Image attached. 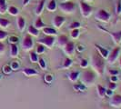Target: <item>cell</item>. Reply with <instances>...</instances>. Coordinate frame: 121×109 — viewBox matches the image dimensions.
Returning a JSON list of instances; mask_svg holds the SVG:
<instances>
[{
	"label": "cell",
	"instance_id": "1",
	"mask_svg": "<svg viewBox=\"0 0 121 109\" xmlns=\"http://www.w3.org/2000/svg\"><path fill=\"white\" fill-rule=\"evenodd\" d=\"M91 66L98 75H102L105 71V58L98 53H95L91 57Z\"/></svg>",
	"mask_w": 121,
	"mask_h": 109
},
{
	"label": "cell",
	"instance_id": "2",
	"mask_svg": "<svg viewBox=\"0 0 121 109\" xmlns=\"http://www.w3.org/2000/svg\"><path fill=\"white\" fill-rule=\"evenodd\" d=\"M81 79H82V82L84 83V85H86V86H89V85L95 83L96 75L91 70H86L85 72H83V74H82Z\"/></svg>",
	"mask_w": 121,
	"mask_h": 109
},
{
	"label": "cell",
	"instance_id": "3",
	"mask_svg": "<svg viewBox=\"0 0 121 109\" xmlns=\"http://www.w3.org/2000/svg\"><path fill=\"white\" fill-rule=\"evenodd\" d=\"M59 8H60L61 11H63L64 13L70 14V13H73L75 11L76 5L71 1H65V2L59 4Z\"/></svg>",
	"mask_w": 121,
	"mask_h": 109
},
{
	"label": "cell",
	"instance_id": "4",
	"mask_svg": "<svg viewBox=\"0 0 121 109\" xmlns=\"http://www.w3.org/2000/svg\"><path fill=\"white\" fill-rule=\"evenodd\" d=\"M79 6H80V11H81V14L84 17H90V15L92 14V11H93V7L91 6H89L88 4H86V2H83L81 1L79 3Z\"/></svg>",
	"mask_w": 121,
	"mask_h": 109
},
{
	"label": "cell",
	"instance_id": "5",
	"mask_svg": "<svg viewBox=\"0 0 121 109\" xmlns=\"http://www.w3.org/2000/svg\"><path fill=\"white\" fill-rule=\"evenodd\" d=\"M55 41H56V38L53 36H46L42 38H40L39 40H37V42L39 44H41L43 46H46L49 48H51L53 46Z\"/></svg>",
	"mask_w": 121,
	"mask_h": 109
},
{
	"label": "cell",
	"instance_id": "6",
	"mask_svg": "<svg viewBox=\"0 0 121 109\" xmlns=\"http://www.w3.org/2000/svg\"><path fill=\"white\" fill-rule=\"evenodd\" d=\"M96 18L97 20L102 21V22H108L110 19V14L107 12L105 9H99L96 13Z\"/></svg>",
	"mask_w": 121,
	"mask_h": 109
},
{
	"label": "cell",
	"instance_id": "7",
	"mask_svg": "<svg viewBox=\"0 0 121 109\" xmlns=\"http://www.w3.org/2000/svg\"><path fill=\"white\" fill-rule=\"evenodd\" d=\"M33 46H34V43H33V40H32V37L30 36H26L22 41V47H23V50L25 51H29L33 48Z\"/></svg>",
	"mask_w": 121,
	"mask_h": 109
},
{
	"label": "cell",
	"instance_id": "8",
	"mask_svg": "<svg viewBox=\"0 0 121 109\" xmlns=\"http://www.w3.org/2000/svg\"><path fill=\"white\" fill-rule=\"evenodd\" d=\"M120 50H121L120 47H116V48H114L109 53L108 56V62L109 64L115 63L117 58L118 57V54L120 53Z\"/></svg>",
	"mask_w": 121,
	"mask_h": 109
},
{
	"label": "cell",
	"instance_id": "9",
	"mask_svg": "<svg viewBox=\"0 0 121 109\" xmlns=\"http://www.w3.org/2000/svg\"><path fill=\"white\" fill-rule=\"evenodd\" d=\"M109 104L113 107H119V106H121V96L120 95H114L113 96L111 97V100H110Z\"/></svg>",
	"mask_w": 121,
	"mask_h": 109
},
{
	"label": "cell",
	"instance_id": "10",
	"mask_svg": "<svg viewBox=\"0 0 121 109\" xmlns=\"http://www.w3.org/2000/svg\"><path fill=\"white\" fill-rule=\"evenodd\" d=\"M66 21V18L64 17H61V16H56L53 18V25L56 28H60L61 25L65 23Z\"/></svg>",
	"mask_w": 121,
	"mask_h": 109
},
{
	"label": "cell",
	"instance_id": "11",
	"mask_svg": "<svg viewBox=\"0 0 121 109\" xmlns=\"http://www.w3.org/2000/svg\"><path fill=\"white\" fill-rule=\"evenodd\" d=\"M64 52L67 55H72L75 52V44L73 42H68L64 46Z\"/></svg>",
	"mask_w": 121,
	"mask_h": 109
},
{
	"label": "cell",
	"instance_id": "12",
	"mask_svg": "<svg viewBox=\"0 0 121 109\" xmlns=\"http://www.w3.org/2000/svg\"><path fill=\"white\" fill-rule=\"evenodd\" d=\"M108 33L115 44L118 45L121 42V30L117 31V32H108Z\"/></svg>",
	"mask_w": 121,
	"mask_h": 109
},
{
	"label": "cell",
	"instance_id": "13",
	"mask_svg": "<svg viewBox=\"0 0 121 109\" xmlns=\"http://www.w3.org/2000/svg\"><path fill=\"white\" fill-rule=\"evenodd\" d=\"M95 46H96L97 50L98 51V54H100L102 57H104V58H108V54H109V52L108 49H105L104 47L100 46H98V45H95Z\"/></svg>",
	"mask_w": 121,
	"mask_h": 109
},
{
	"label": "cell",
	"instance_id": "14",
	"mask_svg": "<svg viewBox=\"0 0 121 109\" xmlns=\"http://www.w3.org/2000/svg\"><path fill=\"white\" fill-rule=\"evenodd\" d=\"M68 42H69V41H68V38H67V36H65V35H62V36H59L57 37V44H58L59 46L64 47Z\"/></svg>",
	"mask_w": 121,
	"mask_h": 109
},
{
	"label": "cell",
	"instance_id": "15",
	"mask_svg": "<svg viewBox=\"0 0 121 109\" xmlns=\"http://www.w3.org/2000/svg\"><path fill=\"white\" fill-rule=\"evenodd\" d=\"M22 73L26 76H31V75H36L38 73L34 68H29V67H26L22 70Z\"/></svg>",
	"mask_w": 121,
	"mask_h": 109
},
{
	"label": "cell",
	"instance_id": "16",
	"mask_svg": "<svg viewBox=\"0 0 121 109\" xmlns=\"http://www.w3.org/2000/svg\"><path fill=\"white\" fill-rule=\"evenodd\" d=\"M17 28L19 31H24L25 27H26V21H25L24 17H18L17 19Z\"/></svg>",
	"mask_w": 121,
	"mask_h": 109
},
{
	"label": "cell",
	"instance_id": "17",
	"mask_svg": "<svg viewBox=\"0 0 121 109\" xmlns=\"http://www.w3.org/2000/svg\"><path fill=\"white\" fill-rule=\"evenodd\" d=\"M45 3H46V0H41L36 7V10H35V13H36V16H40L41 13L43 12V9H44V6H45Z\"/></svg>",
	"mask_w": 121,
	"mask_h": 109
},
{
	"label": "cell",
	"instance_id": "18",
	"mask_svg": "<svg viewBox=\"0 0 121 109\" xmlns=\"http://www.w3.org/2000/svg\"><path fill=\"white\" fill-rule=\"evenodd\" d=\"M18 54V47L17 44H11L10 46V55L11 57H17Z\"/></svg>",
	"mask_w": 121,
	"mask_h": 109
},
{
	"label": "cell",
	"instance_id": "19",
	"mask_svg": "<svg viewBox=\"0 0 121 109\" xmlns=\"http://www.w3.org/2000/svg\"><path fill=\"white\" fill-rule=\"evenodd\" d=\"M79 75H80V73L78 71H72V72L68 75V78H69L70 81H72V82H76L79 78Z\"/></svg>",
	"mask_w": 121,
	"mask_h": 109
},
{
	"label": "cell",
	"instance_id": "20",
	"mask_svg": "<svg viewBox=\"0 0 121 109\" xmlns=\"http://www.w3.org/2000/svg\"><path fill=\"white\" fill-rule=\"evenodd\" d=\"M27 31H28V34L31 36H38V35H39V29H37L35 25H29Z\"/></svg>",
	"mask_w": 121,
	"mask_h": 109
},
{
	"label": "cell",
	"instance_id": "21",
	"mask_svg": "<svg viewBox=\"0 0 121 109\" xmlns=\"http://www.w3.org/2000/svg\"><path fill=\"white\" fill-rule=\"evenodd\" d=\"M47 8L48 10L50 12H54L56 8V0H50L48 2V4L47 5Z\"/></svg>",
	"mask_w": 121,
	"mask_h": 109
},
{
	"label": "cell",
	"instance_id": "22",
	"mask_svg": "<svg viewBox=\"0 0 121 109\" xmlns=\"http://www.w3.org/2000/svg\"><path fill=\"white\" fill-rule=\"evenodd\" d=\"M43 32L47 35V36H54L56 34V30L54 29V28H51V27H47L45 26L43 28Z\"/></svg>",
	"mask_w": 121,
	"mask_h": 109
},
{
	"label": "cell",
	"instance_id": "23",
	"mask_svg": "<svg viewBox=\"0 0 121 109\" xmlns=\"http://www.w3.org/2000/svg\"><path fill=\"white\" fill-rule=\"evenodd\" d=\"M7 11V5L6 0H0V14H5Z\"/></svg>",
	"mask_w": 121,
	"mask_h": 109
},
{
	"label": "cell",
	"instance_id": "24",
	"mask_svg": "<svg viewBox=\"0 0 121 109\" xmlns=\"http://www.w3.org/2000/svg\"><path fill=\"white\" fill-rule=\"evenodd\" d=\"M97 93H98V96L100 97H104L106 95H107V89L105 88V87H103L102 85H97Z\"/></svg>",
	"mask_w": 121,
	"mask_h": 109
},
{
	"label": "cell",
	"instance_id": "25",
	"mask_svg": "<svg viewBox=\"0 0 121 109\" xmlns=\"http://www.w3.org/2000/svg\"><path fill=\"white\" fill-rule=\"evenodd\" d=\"M7 11H8V13H9L11 16H17L18 13H19L17 8L14 6H9V7H7Z\"/></svg>",
	"mask_w": 121,
	"mask_h": 109
},
{
	"label": "cell",
	"instance_id": "26",
	"mask_svg": "<svg viewBox=\"0 0 121 109\" xmlns=\"http://www.w3.org/2000/svg\"><path fill=\"white\" fill-rule=\"evenodd\" d=\"M35 26H36L37 29H43V28L46 26V25L43 23L42 18L38 17L37 19H36V23H35Z\"/></svg>",
	"mask_w": 121,
	"mask_h": 109
},
{
	"label": "cell",
	"instance_id": "27",
	"mask_svg": "<svg viewBox=\"0 0 121 109\" xmlns=\"http://www.w3.org/2000/svg\"><path fill=\"white\" fill-rule=\"evenodd\" d=\"M10 25V21L6 18H1L0 17V26L3 28H6L8 25Z\"/></svg>",
	"mask_w": 121,
	"mask_h": 109
},
{
	"label": "cell",
	"instance_id": "28",
	"mask_svg": "<svg viewBox=\"0 0 121 109\" xmlns=\"http://www.w3.org/2000/svg\"><path fill=\"white\" fill-rule=\"evenodd\" d=\"M73 61L72 59H70V58H66L65 59V62H64V64H63V68H68V67H70V66L72 65Z\"/></svg>",
	"mask_w": 121,
	"mask_h": 109
},
{
	"label": "cell",
	"instance_id": "29",
	"mask_svg": "<svg viewBox=\"0 0 121 109\" xmlns=\"http://www.w3.org/2000/svg\"><path fill=\"white\" fill-rule=\"evenodd\" d=\"M29 56H30L31 62H33V63H36V62H37V61H38L37 54H36V53H35V52H31L30 54H29Z\"/></svg>",
	"mask_w": 121,
	"mask_h": 109
},
{
	"label": "cell",
	"instance_id": "30",
	"mask_svg": "<svg viewBox=\"0 0 121 109\" xmlns=\"http://www.w3.org/2000/svg\"><path fill=\"white\" fill-rule=\"evenodd\" d=\"M79 30L78 28H77V29H72V31H71V37L72 38H74V39H76V38H78L79 36Z\"/></svg>",
	"mask_w": 121,
	"mask_h": 109
},
{
	"label": "cell",
	"instance_id": "31",
	"mask_svg": "<svg viewBox=\"0 0 121 109\" xmlns=\"http://www.w3.org/2000/svg\"><path fill=\"white\" fill-rule=\"evenodd\" d=\"M80 27V23L79 22H73L72 24L69 25V29H77Z\"/></svg>",
	"mask_w": 121,
	"mask_h": 109
},
{
	"label": "cell",
	"instance_id": "32",
	"mask_svg": "<svg viewBox=\"0 0 121 109\" xmlns=\"http://www.w3.org/2000/svg\"><path fill=\"white\" fill-rule=\"evenodd\" d=\"M45 52V46L43 45H38L36 47V53L37 54H42Z\"/></svg>",
	"mask_w": 121,
	"mask_h": 109
},
{
	"label": "cell",
	"instance_id": "33",
	"mask_svg": "<svg viewBox=\"0 0 121 109\" xmlns=\"http://www.w3.org/2000/svg\"><path fill=\"white\" fill-rule=\"evenodd\" d=\"M6 37H7V33H6V31H3L0 29V41L6 39Z\"/></svg>",
	"mask_w": 121,
	"mask_h": 109
},
{
	"label": "cell",
	"instance_id": "34",
	"mask_svg": "<svg viewBox=\"0 0 121 109\" xmlns=\"http://www.w3.org/2000/svg\"><path fill=\"white\" fill-rule=\"evenodd\" d=\"M38 62H39V67H41L42 69H46V67H47V64H46L45 60H44L43 58H40V59H38Z\"/></svg>",
	"mask_w": 121,
	"mask_h": 109
},
{
	"label": "cell",
	"instance_id": "35",
	"mask_svg": "<svg viewBox=\"0 0 121 109\" xmlns=\"http://www.w3.org/2000/svg\"><path fill=\"white\" fill-rule=\"evenodd\" d=\"M74 88H75V89H76V90H80V91H83L84 90V89H85L86 88V86L84 85H74Z\"/></svg>",
	"mask_w": 121,
	"mask_h": 109
},
{
	"label": "cell",
	"instance_id": "36",
	"mask_svg": "<svg viewBox=\"0 0 121 109\" xmlns=\"http://www.w3.org/2000/svg\"><path fill=\"white\" fill-rule=\"evenodd\" d=\"M121 13V1L118 0L117 1V14L119 15Z\"/></svg>",
	"mask_w": 121,
	"mask_h": 109
},
{
	"label": "cell",
	"instance_id": "37",
	"mask_svg": "<svg viewBox=\"0 0 121 109\" xmlns=\"http://www.w3.org/2000/svg\"><path fill=\"white\" fill-rule=\"evenodd\" d=\"M18 41V37H17V36H10L9 37V42L11 43V44H16V43Z\"/></svg>",
	"mask_w": 121,
	"mask_h": 109
},
{
	"label": "cell",
	"instance_id": "38",
	"mask_svg": "<svg viewBox=\"0 0 121 109\" xmlns=\"http://www.w3.org/2000/svg\"><path fill=\"white\" fill-rule=\"evenodd\" d=\"M5 50H6V46H5V45L0 41V55H1L2 54H4Z\"/></svg>",
	"mask_w": 121,
	"mask_h": 109
},
{
	"label": "cell",
	"instance_id": "39",
	"mask_svg": "<svg viewBox=\"0 0 121 109\" xmlns=\"http://www.w3.org/2000/svg\"><path fill=\"white\" fill-rule=\"evenodd\" d=\"M87 65H88V62H87V60H86V59H82V60H81V64H80V67H81L85 68V67H87Z\"/></svg>",
	"mask_w": 121,
	"mask_h": 109
},
{
	"label": "cell",
	"instance_id": "40",
	"mask_svg": "<svg viewBox=\"0 0 121 109\" xmlns=\"http://www.w3.org/2000/svg\"><path fill=\"white\" fill-rule=\"evenodd\" d=\"M117 88V84L116 83H113V82H111V83H109L108 85V89L110 90H114Z\"/></svg>",
	"mask_w": 121,
	"mask_h": 109
},
{
	"label": "cell",
	"instance_id": "41",
	"mask_svg": "<svg viewBox=\"0 0 121 109\" xmlns=\"http://www.w3.org/2000/svg\"><path fill=\"white\" fill-rule=\"evenodd\" d=\"M11 71H12V68H11V67H8V66H6V67H4V72L6 73V74L10 73Z\"/></svg>",
	"mask_w": 121,
	"mask_h": 109
},
{
	"label": "cell",
	"instance_id": "42",
	"mask_svg": "<svg viewBox=\"0 0 121 109\" xmlns=\"http://www.w3.org/2000/svg\"><path fill=\"white\" fill-rule=\"evenodd\" d=\"M18 67H19V65H18L17 62H13L12 65H11V68H12V70H16V69H17Z\"/></svg>",
	"mask_w": 121,
	"mask_h": 109
},
{
	"label": "cell",
	"instance_id": "43",
	"mask_svg": "<svg viewBox=\"0 0 121 109\" xmlns=\"http://www.w3.org/2000/svg\"><path fill=\"white\" fill-rule=\"evenodd\" d=\"M45 79H46V82H48V83H50V82H52L53 77H52L50 75H46V77H45Z\"/></svg>",
	"mask_w": 121,
	"mask_h": 109
},
{
	"label": "cell",
	"instance_id": "44",
	"mask_svg": "<svg viewBox=\"0 0 121 109\" xmlns=\"http://www.w3.org/2000/svg\"><path fill=\"white\" fill-rule=\"evenodd\" d=\"M109 73L112 75H117V74H118V71H117V70H109Z\"/></svg>",
	"mask_w": 121,
	"mask_h": 109
},
{
	"label": "cell",
	"instance_id": "45",
	"mask_svg": "<svg viewBox=\"0 0 121 109\" xmlns=\"http://www.w3.org/2000/svg\"><path fill=\"white\" fill-rule=\"evenodd\" d=\"M117 76H116V75H112V76H111V81H112V82L116 83V82H117Z\"/></svg>",
	"mask_w": 121,
	"mask_h": 109
},
{
	"label": "cell",
	"instance_id": "46",
	"mask_svg": "<svg viewBox=\"0 0 121 109\" xmlns=\"http://www.w3.org/2000/svg\"><path fill=\"white\" fill-rule=\"evenodd\" d=\"M29 3V0H23V6H26Z\"/></svg>",
	"mask_w": 121,
	"mask_h": 109
},
{
	"label": "cell",
	"instance_id": "47",
	"mask_svg": "<svg viewBox=\"0 0 121 109\" xmlns=\"http://www.w3.org/2000/svg\"><path fill=\"white\" fill-rule=\"evenodd\" d=\"M85 1H86V2H90V1H92V0H85Z\"/></svg>",
	"mask_w": 121,
	"mask_h": 109
},
{
	"label": "cell",
	"instance_id": "48",
	"mask_svg": "<svg viewBox=\"0 0 121 109\" xmlns=\"http://www.w3.org/2000/svg\"><path fill=\"white\" fill-rule=\"evenodd\" d=\"M119 62H120V63H119V65H120V67H121V58H120V60H119Z\"/></svg>",
	"mask_w": 121,
	"mask_h": 109
},
{
	"label": "cell",
	"instance_id": "49",
	"mask_svg": "<svg viewBox=\"0 0 121 109\" xmlns=\"http://www.w3.org/2000/svg\"><path fill=\"white\" fill-rule=\"evenodd\" d=\"M66 1H68V0H66Z\"/></svg>",
	"mask_w": 121,
	"mask_h": 109
},
{
	"label": "cell",
	"instance_id": "50",
	"mask_svg": "<svg viewBox=\"0 0 121 109\" xmlns=\"http://www.w3.org/2000/svg\"><path fill=\"white\" fill-rule=\"evenodd\" d=\"M0 78H1V77H0Z\"/></svg>",
	"mask_w": 121,
	"mask_h": 109
},
{
	"label": "cell",
	"instance_id": "51",
	"mask_svg": "<svg viewBox=\"0 0 121 109\" xmlns=\"http://www.w3.org/2000/svg\"><path fill=\"white\" fill-rule=\"evenodd\" d=\"M120 109H121V108H120Z\"/></svg>",
	"mask_w": 121,
	"mask_h": 109
}]
</instances>
